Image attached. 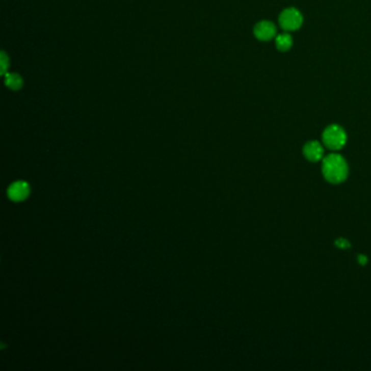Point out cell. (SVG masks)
Wrapping results in <instances>:
<instances>
[{"instance_id": "cell-1", "label": "cell", "mask_w": 371, "mask_h": 371, "mask_svg": "<svg viewBox=\"0 0 371 371\" xmlns=\"http://www.w3.org/2000/svg\"><path fill=\"white\" fill-rule=\"evenodd\" d=\"M321 171L327 182L331 184H341L348 179L350 169L343 156L332 152L322 159Z\"/></svg>"}, {"instance_id": "cell-2", "label": "cell", "mask_w": 371, "mask_h": 371, "mask_svg": "<svg viewBox=\"0 0 371 371\" xmlns=\"http://www.w3.org/2000/svg\"><path fill=\"white\" fill-rule=\"evenodd\" d=\"M348 142V134L345 130L337 124H331L325 128L322 133V143L331 150L342 149Z\"/></svg>"}, {"instance_id": "cell-3", "label": "cell", "mask_w": 371, "mask_h": 371, "mask_svg": "<svg viewBox=\"0 0 371 371\" xmlns=\"http://www.w3.org/2000/svg\"><path fill=\"white\" fill-rule=\"evenodd\" d=\"M303 14L296 8H286L279 17L280 26L286 32H293L300 29L303 24Z\"/></svg>"}, {"instance_id": "cell-4", "label": "cell", "mask_w": 371, "mask_h": 371, "mask_svg": "<svg viewBox=\"0 0 371 371\" xmlns=\"http://www.w3.org/2000/svg\"><path fill=\"white\" fill-rule=\"evenodd\" d=\"M303 155L310 163H318L325 158V147L318 141H309L304 145Z\"/></svg>"}, {"instance_id": "cell-5", "label": "cell", "mask_w": 371, "mask_h": 371, "mask_svg": "<svg viewBox=\"0 0 371 371\" xmlns=\"http://www.w3.org/2000/svg\"><path fill=\"white\" fill-rule=\"evenodd\" d=\"M254 34L257 39L262 40V42H268V40L276 38L277 26L271 21L263 20L256 24L254 29Z\"/></svg>"}, {"instance_id": "cell-6", "label": "cell", "mask_w": 371, "mask_h": 371, "mask_svg": "<svg viewBox=\"0 0 371 371\" xmlns=\"http://www.w3.org/2000/svg\"><path fill=\"white\" fill-rule=\"evenodd\" d=\"M30 194V187L25 182H15L8 191V195L14 201H21L25 199Z\"/></svg>"}, {"instance_id": "cell-7", "label": "cell", "mask_w": 371, "mask_h": 371, "mask_svg": "<svg viewBox=\"0 0 371 371\" xmlns=\"http://www.w3.org/2000/svg\"><path fill=\"white\" fill-rule=\"evenodd\" d=\"M293 45V38L287 32L276 36V46L280 51H287Z\"/></svg>"}, {"instance_id": "cell-8", "label": "cell", "mask_w": 371, "mask_h": 371, "mask_svg": "<svg viewBox=\"0 0 371 371\" xmlns=\"http://www.w3.org/2000/svg\"><path fill=\"white\" fill-rule=\"evenodd\" d=\"M22 78L18 74H8L6 80V85L11 90H20L22 87Z\"/></svg>"}, {"instance_id": "cell-9", "label": "cell", "mask_w": 371, "mask_h": 371, "mask_svg": "<svg viewBox=\"0 0 371 371\" xmlns=\"http://www.w3.org/2000/svg\"><path fill=\"white\" fill-rule=\"evenodd\" d=\"M335 245L338 248H342V249H346V248H349L351 246L350 242L348 240H346V238H337L335 241Z\"/></svg>"}, {"instance_id": "cell-10", "label": "cell", "mask_w": 371, "mask_h": 371, "mask_svg": "<svg viewBox=\"0 0 371 371\" xmlns=\"http://www.w3.org/2000/svg\"><path fill=\"white\" fill-rule=\"evenodd\" d=\"M8 66H9V63H8V58H7V56L5 55V52H3L2 54V70H3V74L6 72Z\"/></svg>"}, {"instance_id": "cell-11", "label": "cell", "mask_w": 371, "mask_h": 371, "mask_svg": "<svg viewBox=\"0 0 371 371\" xmlns=\"http://www.w3.org/2000/svg\"><path fill=\"white\" fill-rule=\"evenodd\" d=\"M357 258H358L359 264H361V266H365L368 262V258L365 255H358Z\"/></svg>"}]
</instances>
